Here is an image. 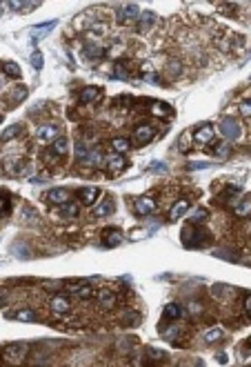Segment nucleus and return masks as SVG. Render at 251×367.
<instances>
[{"label":"nucleus","instance_id":"obj_13","mask_svg":"<svg viewBox=\"0 0 251 367\" xmlns=\"http://www.w3.org/2000/svg\"><path fill=\"white\" fill-rule=\"evenodd\" d=\"M140 18V9H138V5H125V7H120L118 9V23H134V20H138Z\"/></svg>","mask_w":251,"mask_h":367},{"label":"nucleus","instance_id":"obj_26","mask_svg":"<svg viewBox=\"0 0 251 367\" xmlns=\"http://www.w3.org/2000/svg\"><path fill=\"white\" fill-rule=\"evenodd\" d=\"M222 336H225V332H222L220 327H211V329H207V332L203 334V341H205V343H209V345H213V343H220Z\"/></svg>","mask_w":251,"mask_h":367},{"label":"nucleus","instance_id":"obj_8","mask_svg":"<svg viewBox=\"0 0 251 367\" xmlns=\"http://www.w3.org/2000/svg\"><path fill=\"white\" fill-rule=\"evenodd\" d=\"M213 136H216V127L209 125V122L196 127V131H193V140H196V145H209V143L213 140Z\"/></svg>","mask_w":251,"mask_h":367},{"label":"nucleus","instance_id":"obj_12","mask_svg":"<svg viewBox=\"0 0 251 367\" xmlns=\"http://www.w3.org/2000/svg\"><path fill=\"white\" fill-rule=\"evenodd\" d=\"M78 200H80L82 205H87V207H91V205L98 203V196H100V189L98 187H82L76 192Z\"/></svg>","mask_w":251,"mask_h":367},{"label":"nucleus","instance_id":"obj_16","mask_svg":"<svg viewBox=\"0 0 251 367\" xmlns=\"http://www.w3.org/2000/svg\"><path fill=\"white\" fill-rule=\"evenodd\" d=\"M96 300H98V305H100L102 309H114L118 305V296L114 294L111 290H100L96 294Z\"/></svg>","mask_w":251,"mask_h":367},{"label":"nucleus","instance_id":"obj_32","mask_svg":"<svg viewBox=\"0 0 251 367\" xmlns=\"http://www.w3.org/2000/svg\"><path fill=\"white\" fill-rule=\"evenodd\" d=\"M53 27H56V20H49L47 24H40V27H36V29H34V38H31V40H34V43H38L40 36H45L47 31H51Z\"/></svg>","mask_w":251,"mask_h":367},{"label":"nucleus","instance_id":"obj_45","mask_svg":"<svg viewBox=\"0 0 251 367\" xmlns=\"http://www.w3.org/2000/svg\"><path fill=\"white\" fill-rule=\"evenodd\" d=\"M134 347V338H127V343H120V352H129Z\"/></svg>","mask_w":251,"mask_h":367},{"label":"nucleus","instance_id":"obj_25","mask_svg":"<svg viewBox=\"0 0 251 367\" xmlns=\"http://www.w3.org/2000/svg\"><path fill=\"white\" fill-rule=\"evenodd\" d=\"M140 320H142V314L136 312V309H129L127 314H122V325H125V327H138Z\"/></svg>","mask_w":251,"mask_h":367},{"label":"nucleus","instance_id":"obj_15","mask_svg":"<svg viewBox=\"0 0 251 367\" xmlns=\"http://www.w3.org/2000/svg\"><path fill=\"white\" fill-rule=\"evenodd\" d=\"M114 209H116V203H114L111 196H107V198H102L100 203L93 207V216H96V218H107V216L114 214Z\"/></svg>","mask_w":251,"mask_h":367},{"label":"nucleus","instance_id":"obj_43","mask_svg":"<svg viewBox=\"0 0 251 367\" xmlns=\"http://www.w3.org/2000/svg\"><path fill=\"white\" fill-rule=\"evenodd\" d=\"M240 114H242L245 118H251V100L240 102Z\"/></svg>","mask_w":251,"mask_h":367},{"label":"nucleus","instance_id":"obj_40","mask_svg":"<svg viewBox=\"0 0 251 367\" xmlns=\"http://www.w3.org/2000/svg\"><path fill=\"white\" fill-rule=\"evenodd\" d=\"M114 73H116L118 80H127V69H125V63H122V60H118V63H116Z\"/></svg>","mask_w":251,"mask_h":367},{"label":"nucleus","instance_id":"obj_6","mask_svg":"<svg viewBox=\"0 0 251 367\" xmlns=\"http://www.w3.org/2000/svg\"><path fill=\"white\" fill-rule=\"evenodd\" d=\"M45 198H47V203L58 207V205H65L71 200V192H69L67 187H56V189H49V192L45 194Z\"/></svg>","mask_w":251,"mask_h":367},{"label":"nucleus","instance_id":"obj_10","mask_svg":"<svg viewBox=\"0 0 251 367\" xmlns=\"http://www.w3.org/2000/svg\"><path fill=\"white\" fill-rule=\"evenodd\" d=\"M105 167H107V171H109V174H120L122 169L127 167V160H125V156H122V154L114 151V154H109L105 158Z\"/></svg>","mask_w":251,"mask_h":367},{"label":"nucleus","instance_id":"obj_3","mask_svg":"<svg viewBox=\"0 0 251 367\" xmlns=\"http://www.w3.org/2000/svg\"><path fill=\"white\" fill-rule=\"evenodd\" d=\"M218 129H220V134L227 140H238L242 136V125L236 121V118H222Z\"/></svg>","mask_w":251,"mask_h":367},{"label":"nucleus","instance_id":"obj_49","mask_svg":"<svg viewBox=\"0 0 251 367\" xmlns=\"http://www.w3.org/2000/svg\"><path fill=\"white\" fill-rule=\"evenodd\" d=\"M218 361H220L222 365H225V363H227V356H225V354H218Z\"/></svg>","mask_w":251,"mask_h":367},{"label":"nucleus","instance_id":"obj_9","mask_svg":"<svg viewBox=\"0 0 251 367\" xmlns=\"http://www.w3.org/2000/svg\"><path fill=\"white\" fill-rule=\"evenodd\" d=\"M36 136H38V140H43V143H53V140L60 138V127L56 125V122L40 125L38 131H36Z\"/></svg>","mask_w":251,"mask_h":367},{"label":"nucleus","instance_id":"obj_48","mask_svg":"<svg viewBox=\"0 0 251 367\" xmlns=\"http://www.w3.org/2000/svg\"><path fill=\"white\" fill-rule=\"evenodd\" d=\"M189 309H191V312H198V314H200V312H203V307H200V303H191V307H189Z\"/></svg>","mask_w":251,"mask_h":367},{"label":"nucleus","instance_id":"obj_50","mask_svg":"<svg viewBox=\"0 0 251 367\" xmlns=\"http://www.w3.org/2000/svg\"><path fill=\"white\" fill-rule=\"evenodd\" d=\"M247 347H249V349H251V336H249V338H247Z\"/></svg>","mask_w":251,"mask_h":367},{"label":"nucleus","instance_id":"obj_41","mask_svg":"<svg viewBox=\"0 0 251 367\" xmlns=\"http://www.w3.org/2000/svg\"><path fill=\"white\" fill-rule=\"evenodd\" d=\"M9 9L11 11H24L27 5H24V0H9Z\"/></svg>","mask_w":251,"mask_h":367},{"label":"nucleus","instance_id":"obj_20","mask_svg":"<svg viewBox=\"0 0 251 367\" xmlns=\"http://www.w3.org/2000/svg\"><path fill=\"white\" fill-rule=\"evenodd\" d=\"M156 20H158V16H156L154 11H145V14H140V18H138V34L149 31L151 27L156 24Z\"/></svg>","mask_w":251,"mask_h":367},{"label":"nucleus","instance_id":"obj_39","mask_svg":"<svg viewBox=\"0 0 251 367\" xmlns=\"http://www.w3.org/2000/svg\"><path fill=\"white\" fill-rule=\"evenodd\" d=\"M29 60H31V65H34V69H43V65H45V58H43V51H34L29 56Z\"/></svg>","mask_w":251,"mask_h":367},{"label":"nucleus","instance_id":"obj_27","mask_svg":"<svg viewBox=\"0 0 251 367\" xmlns=\"http://www.w3.org/2000/svg\"><path fill=\"white\" fill-rule=\"evenodd\" d=\"M2 72H5L9 78H20V76H23V69H20V65L14 63V60H5V63H2Z\"/></svg>","mask_w":251,"mask_h":367},{"label":"nucleus","instance_id":"obj_17","mask_svg":"<svg viewBox=\"0 0 251 367\" xmlns=\"http://www.w3.org/2000/svg\"><path fill=\"white\" fill-rule=\"evenodd\" d=\"M78 98H80L82 105H93V102H100L102 92H100V87H85Z\"/></svg>","mask_w":251,"mask_h":367},{"label":"nucleus","instance_id":"obj_4","mask_svg":"<svg viewBox=\"0 0 251 367\" xmlns=\"http://www.w3.org/2000/svg\"><path fill=\"white\" fill-rule=\"evenodd\" d=\"M156 138V127L151 122H140V125L134 129V143L136 145H149L151 140Z\"/></svg>","mask_w":251,"mask_h":367},{"label":"nucleus","instance_id":"obj_7","mask_svg":"<svg viewBox=\"0 0 251 367\" xmlns=\"http://www.w3.org/2000/svg\"><path fill=\"white\" fill-rule=\"evenodd\" d=\"M2 354H5V358H9V361H20V358H24L29 354V345L27 343H9L2 347Z\"/></svg>","mask_w":251,"mask_h":367},{"label":"nucleus","instance_id":"obj_35","mask_svg":"<svg viewBox=\"0 0 251 367\" xmlns=\"http://www.w3.org/2000/svg\"><path fill=\"white\" fill-rule=\"evenodd\" d=\"M213 154H216V158H229V154H231V145H227V143H216Z\"/></svg>","mask_w":251,"mask_h":367},{"label":"nucleus","instance_id":"obj_33","mask_svg":"<svg viewBox=\"0 0 251 367\" xmlns=\"http://www.w3.org/2000/svg\"><path fill=\"white\" fill-rule=\"evenodd\" d=\"M167 73H169L171 78H178L180 73H183V65H180L178 58H171L169 63H167Z\"/></svg>","mask_w":251,"mask_h":367},{"label":"nucleus","instance_id":"obj_46","mask_svg":"<svg viewBox=\"0 0 251 367\" xmlns=\"http://www.w3.org/2000/svg\"><path fill=\"white\" fill-rule=\"evenodd\" d=\"M245 314L251 318V296H247V298H245Z\"/></svg>","mask_w":251,"mask_h":367},{"label":"nucleus","instance_id":"obj_1","mask_svg":"<svg viewBox=\"0 0 251 367\" xmlns=\"http://www.w3.org/2000/svg\"><path fill=\"white\" fill-rule=\"evenodd\" d=\"M180 241H183L184 247H205L209 243V236H207V232L196 229L191 222H189L187 227L183 229V234H180Z\"/></svg>","mask_w":251,"mask_h":367},{"label":"nucleus","instance_id":"obj_18","mask_svg":"<svg viewBox=\"0 0 251 367\" xmlns=\"http://www.w3.org/2000/svg\"><path fill=\"white\" fill-rule=\"evenodd\" d=\"M184 314V307L180 303H169L162 309V320H180Z\"/></svg>","mask_w":251,"mask_h":367},{"label":"nucleus","instance_id":"obj_5","mask_svg":"<svg viewBox=\"0 0 251 367\" xmlns=\"http://www.w3.org/2000/svg\"><path fill=\"white\" fill-rule=\"evenodd\" d=\"M134 209H136V214L138 216H151V214L158 209V203H156L151 196H140V198H136V203H134Z\"/></svg>","mask_w":251,"mask_h":367},{"label":"nucleus","instance_id":"obj_22","mask_svg":"<svg viewBox=\"0 0 251 367\" xmlns=\"http://www.w3.org/2000/svg\"><path fill=\"white\" fill-rule=\"evenodd\" d=\"M71 292L76 294V298H80V300H91L93 296L98 294L91 285H76V287H71Z\"/></svg>","mask_w":251,"mask_h":367},{"label":"nucleus","instance_id":"obj_24","mask_svg":"<svg viewBox=\"0 0 251 367\" xmlns=\"http://www.w3.org/2000/svg\"><path fill=\"white\" fill-rule=\"evenodd\" d=\"M233 216L236 218H251V200H238L233 207Z\"/></svg>","mask_w":251,"mask_h":367},{"label":"nucleus","instance_id":"obj_19","mask_svg":"<svg viewBox=\"0 0 251 367\" xmlns=\"http://www.w3.org/2000/svg\"><path fill=\"white\" fill-rule=\"evenodd\" d=\"M56 214H58L60 218H65V220H69V218H76L78 214H80V207H78L73 200H69V203H65V205H58Z\"/></svg>","mask_w":251,"mask_h":367},{"label":"nucleus","instance_id":"obj_2","mask_svg":"<svg viewBox=\"0 0 251 367\" xmlns=\"http://www.w3.org/2000/svg\"><path fill=\"white\" fill-rule=\"evenodd\" d=\"M69 154V143L67 138H58V140H53L51 145L47 147V151H45V160L47 163H58V160H63L65 156Z\"/></svg>","mask_w":251,"mask_h":367},{"label":"nucleus","instance_id":"obj_31","mask_svg":"<svg viewBox=\"0 0 251 367\" xmlns=\"http://www.w3.org/2000/svg\"><path fill=\"white\" fill-rule=\"evenodd\" d=\"M151 114L154 116H169L171 114V107L169 105H164V102H151Z\"/></svg>","mask_w":251,"mask_h":367},{"label":"nucleus","instance_id":"obj_47","mask_svg":"<svg viewBox=\"0 0 251 367\" xmlns=\"http://www.w3.org/2000/svg\"><path fill=\"white\" fill-rule=\"evenodd\" d=\"M218 11H222V14H236V7H218Z\"/></svg>","mask_w":251,"mask_h":367},{"label":"nucleus","instance_id":"obj_36","mask_svg":"<svg viewBox=\"0 0 251 367\" xmlns=\"http://www.w3.org/2000/svg\"><path fill=\"white\" fill-rule=\"evenodd\" d=\"M7 169H9L11 174H24V171H27V163H24V160H16V163H7Z\"/></svg>","mask_w":251,"mask_h":367},{"label":"nucleus","instance_id":"obj_11","mask_svg":"<svg viewBox=\"0 0 251 367\" xmlns=\"http://www.w3.org/2000/svg\"><path fill=\"white\" fill-rule=\"evenodd\" d=\"M49 309H51L53 314H67L69 309H71V300H69V296H65V294H56V296H51V300H49Z\"/></svg>","mask_w":251,"mask_h":367},{"label":"nucleus","instance_id":"obj_14","mask_svg":"<svg viewBox=\"0 0 251 367\" xmlns=\"http://www.w3.org/2000/svg\"><path fill=\"white\" fill-rule=\"evenodd\" d=\"M122 241H125V234H122L120 229H116V227L105 229V232H102V245H105V247H118Z\"/></svg>","mask_w":251,"mask_h":367},{"label":"nucleus","instance_id":"obj_44","mask_svg":"<svg viewBox=\"0 0 251 367\" xmlns=\"http://www.w3.org/2000/svg\"><path fill=\"white\" fill-rule=\"evenodd\" d=\"M2 214H5V216H9V214H11V198L7 196V194L2 196Z\"/></svg>","mask_w":251,"mask_h":367},{"label":"nucleus","instance_id":"obj_34","mask_svg":"<svg viewBox=\"0 0 251 367\" xmlns=\"http://www.w3.org/2000/svg\"><path fill=\"white\" fill-rule=\"evenodd\" d=\"M189 222H191V225H203V222H207V209H196V212H191Z\"/></svg>","mask_w":251,"mask_h":367},{"label":"nucleus","instance_id":"obj_28","mask_svg":"<svg viewBox=\"0 0 251 367\" xmlns=\"http://www.w3.org/2000/svg\"><path fill=\"white\" fill-rule=\"evenodd\" d=\"M23 134V125L20 122H16V125H9L5 131H2V143H9V140H14L16 136Z\"/></svg>","mask_w":251,"mask_h":367},{"label":"nucleus","instance_id":"obj_21","mask_svg":"<svg viewBox=\"0 0 251 367\" xmlns=\"http://www.w3.org/2000/svg\"><path fill=\"white\" fill-rule=\"evenodd\" d=\"M11 318L20 320V323H38V312H34V309L24 307V309H18L16 314H9Z\"/></svg>","mask_w":251,"mask_h":367},{"label":"nucleus","instance_id":"obj_29","mask_svg":"<svg viewBox=\"0 0 251 367\" xmlns=\"http://www.w3.org/2000/svg\"><path fill=\"white\" fill-rule=\"evenodd\" d=\"M129 147H131V143L127 138H120V136L111 140V149L118 151V154H127V151H129Z\"/></svg>","mask_w":251,"mask_h":367},{"label":"nucleus","instance_id":"obj_37","mask_svg":"<svg viewBox=\"0 0 251 367\" xmlns=\"http://www.w3.org/2000/svg\"><path fill=\"white\" fill-rule=\"evenodd\" d=\"M27 87H23V85H20V87H14L11 89V102H23L24 98H27Z\"/></svg>","mask_w":251,"mask_h":367},{"label":"nucleus","instance_id":"obj_42","mask_svg":"<svg viewBox=\"0 0 251 367\" xmlns=\"http://www.w3.org/2000/svg\"><path fill=\"white\" fill-rule=\"evenodd\" d=\"M189 138H191V134H189V131H184L183 138L178 140V147H180L183 151H189Z\"/></svg>","mask_w":251,"mask_h":367},{"label":"nucleus","instance_id":"obj_23","mask_svg":"<svg viewBox=\"0 0 251 367\" xmlns=\"http://www.w3.org/2000/svg\"><path fill=\"white\" fill-rule=\"evenodd\" d=\"M187 212H189V200L187 198H180V200H176V205L171 207L169 218H171V220H178V218L184 216Z\"/></svg>","mask_w":251,"mask_h":367},{"label":"nucleus","instance_id":"obj_38","mask_svg":"<svg viewBox=\"0 0 251 367\" xmlns=\"http://www.w3.org/2000/svg\"><path fill=\"white\" fill-rule=\"evenodd\" d=\"M145 352H147V356H149L151 361H156V363H160V361H167V354H164L162 349H156V347H147Z\"/></svg>","mask_w":251,"mask_h":367},{"label":"nucleus","instance_id":"obj_30","mask_svg":"<svg viewBox=\"0 0 251 367\" xmlns=\"http://www.w3.org/2000/svg\"><path fill=\"white\" fill-rule=\"evenodd\" d=\"M102 53H105V49H102L100 45H87V47H85V56H87L89 60L102 58Z\"/></svg>","mask_w":251,"mask_h":367}]
</instances>
